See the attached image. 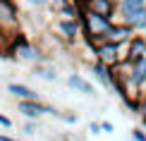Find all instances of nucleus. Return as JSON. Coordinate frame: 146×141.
<instances>
[{
  "label": "nucleus",
  "instance_id": "obj_1",
  "mask_svg": "<svg viewBox=\"0 0 146 141\" xmlns=\"http://www.w3.org/2000/svg\"><path fill=\"white\" fill-rule=\"evenodd\" d=\"M115 22L129 24L137 34L146 31V0H117Z\"/></svg>",
  "mask_w": 146,
  "mask_h": 141
},
{
  "label": "nucleus",
  "instance_id": "obj_2",
  "mask_svg": "<svg viewBox=\"0 0 146 141\" xmlns=\"http://www.w3.org/2000/svg\"><path fill=\"white\" fill-rule=\"evenodd\" d=\"M79 22H82V31H84V41H86L89 48H94L96 43L101 41V36L110 29L113 19L110 17H103V15H96L91 10H82L79 15Z\"/></svg>",
  "mask_w": 146,
  "mask_h": 141
},
{
  "label": "nucleus",
  "instance_id": "obj_3",
  "mask_svg": "<svg viewBox=\"0 0 146 141\" xmlns=\"http://www.w3.org/2000/svg\"><path fill=\"white\" fill-rule=\"evenodd\" d=\"M10 53L15 55V60L29 62V65H38V62H46V60H48V55L41 50L34 41H27V36H22V34H17L15 38H12Z\"/></svg>",
  "mask_w": 146,
  "mask_h": 141
},
{
  "label": "nucleus",
  "instance_id": "obj_4",
  "mask_svg": "<svg viewBox=\"0 0 146 141\" xmlns=\"http://www.w3.org/2000/svg\"><path fill=\"white\" fill-rule=\"evenodd\" d=\"M53 29H55V36L62 41L65 46H74L82 41V22L79 19H70V17H55L53 22Z\"/></svg>",
  "mask_w": 146,
  "mask_h": 141
},
{
  "label": "nucleus",
  "instance_id": "obj_5",
  "mask_svg": "<svg viewBox=\"0 0 146 141\" xmlns=\"http://www.w3.org/2000/svg\"><path fill=\"white\" fill-rule=\"evenodd\" d=\"M0 29L5 34H22V19L19 12H17V5L12 0H0Z\"/></svg>",
  "mask_w": 146,
  "mask_h": 141
},
{
  "label": "nucleus",
  "instance_id": "obj_6",
  "mask_svg": "<svg viewBox=\"0 0 146 141\" xmlns=\"http://www.w3.org/2000/svg\"><path fill=\"white\" fill-rule=\"evenodd\" d=\"M17 110L22 113L24 120H41L43 115H55L58 117V110L53 105H46L43 101H17Z\"/></svg>",
  "mask_w": 146,
  "mask_h": 141
},
{
  "label": "nucleus",
  "instance_id": "obj_7",
  "mask_svg": "<svg viewBox=\"0 0 146 141\" xmlns=\"http://www.w3.org/2000/svg\"><path fill=\"white\" fill-rule=\"evenodd\" d=\"M91 53H94V58L98 60V62H103L106 67H117L120 62H122V58H120V46L117 43H98L91 48Z\"/></svg>",
  "mask_w": 146,
  "mask_h": 141
},
{
  "label": "nucleus",
  "instance_id": "obj_8",
  "mask_svg": "<svg viewBox=\"0 0 146 141\" xmlns=\"http://www.w3.org/2000/svg\"><path fill=\"white\" fill-rule=\"evenodd\" d=\"M134 34H137V31L129 26V24L113 22V24H110V29H108V31L101 36V41H98V43H122V41H129ZM98 43H96V46H98Z\"/></svg>",
  "mask_w": 146,
  "mask_h": 141
},
{
  "label": "nucleus",
  "instance_id": "obj_9",
  "mask_svg": "<svg viewBox=\"0 0 146 141\" xmlns=\"http://www.w3.org/2000/svg\"><path fill=\"white\" fill-rule=\"evenodd\" d=\"M82 10H91L96 15L110 17L115 22V12H117V0H82Z\"/></svg>",
  "mask_w": 146,
  "mask_h": 141
},
{
  "label": "nucleus",
  "instance_id": "obj_10",
  "mask_svg": "<svg viewBox=\"0 0 146 141\" xmlns=\"http://www.w3.org/2000/svg\"><path fill=\"white\" fill-rule=\"evenodd\" d=\"M65 86L72 89V91H77V93H82V96H86V98H96V89H94V84H91L89 79H84L82 74H77V72L65 79Z\"/></svg>",
  "mask_w": 146,
  "mask_h": 141
},
{
  "label": "nucleus",
  "instance_id": "obj_11",
  "mask_svg": "<svg viewBox=\"0 0 146 141\" xmlns=\"http://www.w3.org/2000/svg\"><path fill=\"white\" fill-rule=\"evenodd\" d=\"M89 70H91V74H94V79L101 84L106 91H113L115 93V86H113V72H110V67H106L103 62H98V60H94V62L89 65Z\"/></svg>",
  "mask_w": 146,
  "mask_h": 141
},
{
  "label": "nucleus",
  "instance_id": "obj_12",
  "mask_svg": "<svg viewBox=\"0 0 146 141\" xmlns=\"http://www.w3.org/2000/svg\"><path fill=\"white\" fill-rule=\"evenodd\" d=\"M141 58H146V36L134 34V36L129 38V48H127V62L134 65V62H139Z\"/></svg>",
  "mask_w": 146,
  "mask_h": 141
},
{
  "label": "nucleus",
  "instance_id": "obj_13",
  "mask_svg": "<svg viewBox=\"0 0 146 141\" xmlns=\"http://www.w3.org/2000/svg\"><path fill=\"white\" fill-rule=\"evenodd\" d=\"M7 93H10V96H15L17 101H41V96L36 93L31 86H27V84H19V81L7 84Z\"/></svg>",
  "mask_w": 146,
  "mask_h": 141
},
{
  "label": "nucleus",
  "instance_id": "obj_14",
  "mask_svg": "<svg viewBox=\"0 0 146 141\" xmlns=\"http://www.w3.org/2000/svg\"><path fill=\"white\" fill-rule=\"evenodd\" d=\"M34 77H38V79H43V81H58V70L53 67L50 62H38V65H34Z\"/></svg>",
  "mask_w": 146,
  "mask_h": 141
},
{
  "label": "nucleus",
  "instance_id": "obj_15",
  "mask_svg": "<svg viewBox=\"0 0 146 141\" xmlns=\"http://www.w3.org/2000/svg\"><path fill=\"white\" fill-rule=\"evenodd\" d=\"M129 74H132V79H134L139 86H144V84H146V58H141L139 62H134V65H132Z\"/></svg>",
  "mask_w": 146,
  "mask_h": 141
},
{
  "label": "nucleus",
  "instance_id": "obj_16",
  "mask_svg": "<svg viewBox=\"0 0 146 141\" xmlns=\"http://www.w3.org/2000/svg\"><path fill=\"white\" fill-rule=\"evenodd\" d=\"M24 5L31 10H48L50 7V0H24Z\"/></svg>",
  "mask_w": 146,
  "mask_h": 141
},
{
  "label": "nucleus",
  "instance_id": "obj_17",
  "mask_svg": "<svg viewBox=\"0 0 146 141\" xmlns=\"http://www.w3.org/2000/svg\"><path fill=\"white\" fill-rule=\"evenodd\" d=\"M36 132H38V129H36V120H27V122H24V127H22L24 136H34Z\"/></svg>",
  "mask_w": 146,
  "mask_h": 141
},
{
  "label": "nucleus",
  "instance_id": "obj_18",
  "mask_svg": "<svg viewBox=\"0 0 146 141\" xmlns=\"http://www.w3.org/2000/svg\"><path fill=\"white\" fill-rule=\"evenodd\" d=\"M137 115L141 117V122L146 124V93H144L141 98H139V105H137Z\"/></svg>",
  "mask_w": 146,
  "mask_h": 141
},
{
  "label": "nucleus",
  "instance_id": "obj_19",
  "mask_svg": "<svg viewBox=\"0 0 146 141\" xmlns=\"http://www.w3.org/2000/svg\"><path fill=\"white\" fill-rule=\"evenodd\" d=\"M58 120L67 122V124H74V122H77V115H74V113H67V110H65V113H60V110H58Z\"/></svg>",
  "mask_w": 146,
  "mask_h": 141
},
{
  "label": "nucleus",
  "instance_id": "obj_20",
  "mask_svg": "<svg viewBox=\"0 0 146 141\" xmlns=\"http://www.w3.org/2000/svg\"><path fill=\"white\" fill-rule=\"evenodd\" d=\"M132 141H146V132L141 127H134V129H132Z\"/></svg>",
  "mask_w": 146,
  "mask_h": 141
},
{
  "label": "nucleus",
  "instance_id": "obj_21",
  "mask_svg": "<svg viewBox=\"0 0 146 141\" xmlns=\"http://www.w3.org/2000/svg\"><path fill=\"white\" fill-rule=\"evenodd\" d=\"M0 127H3V129H12V127H15V122H12L7 115H3V113H0Z\"/></svg>",
  "mask_w": 146,
  "mask_h": 141
},
{
  "label": "nucleus",
  "instance_id": "obj_22",
  "mask_svg": "<svg viewBox=\"0 0 146 141\" xmlns=\"http://www.w3.org/2000/svg\"><path fill=\"white\" fill-rule=\"evenodd\" d=\"M101 129H103V134H113V132H115V127H113V122L101 120Z\"/></svg>",
  "mask_w": 146,
  "mask_h": 141
},
{
  "label": "nucleus",
  "instance_id": "obj_23",
  "mask_svg": "<svg viewBox=\"0 0 146 141\" xmlns=\"http://www.w3.org/2000/svg\"><path fill=\"white\" fill-rule=\"evenodd\" d=\"M89 132H91V134H103L101 122H91V124H89Z\"/></svg>",
  "mask_w": 146,
  "mask_h": 141
},
{
  "label": "nucleus",
  "instance_id": "obj_24",
  "mask_svg": "<svg viewBox=\"0 0 146 141\" xmlns=\"http://www.w3.org/2000/svg\"><path fill=\"white\" fill-rule=\"evenodd\" d=\"M0 141H19L17 136H10V134H0Z\"/></svg>",
  "mask_w": 146,
  "mask_h": 141
}]
</instances>
